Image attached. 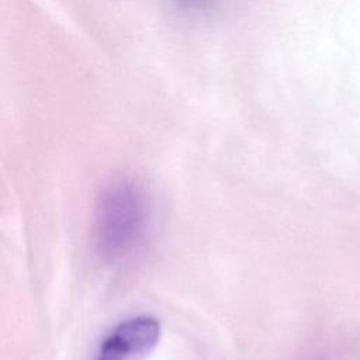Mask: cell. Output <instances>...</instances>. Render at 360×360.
<instances>
[{
    "mask_svg": "<svg viewBox=\"0 0 360 360\" xmlns=\"http://www.w3.org/2000/svg\"><path fill=\"white\" fill-rule=\"evenodd\" d=\"M146 205L141 190L129 181H117L104 190L98 200L96 232L100 250L107 256H120L142 233Z\"/></svg>",
    "mask_w": 360,
    "mask_h": 360,
    "instance_id": "6da1fadb",
    "label": "cell"
},
{
    "mask_svg": "<svg viewBox=\"0 0 360 360\" xmlns=\"http://www.w3.org/2000/svg\"><path fill=\"white\" fill-rule=\"evenodd\" d=\"M162 323L150 315L128 318L101 340L96 360H141L159 343Z\"/></svg>",
    "mask_w": 360,
    "mask_h": 360,
    "instance_id": "7a4b0ae2",
    "label": "cell"
},
{
    "mask_svg": "<svg viewBox=\"0 0 360 360\" xmlns=\"http://www.w3.org/2000/svg\"><path fill=\"white\" fill-rule=\"evenodd\" d=\"M179 1L186 6H191V7H202V6H205V3L208 0H179Z\"/></svg>",
    "mask_w": 360,
    "mask_h": 360,
    "instance_id": "3957f363",
    "label": "cell"
}]
</instances>
